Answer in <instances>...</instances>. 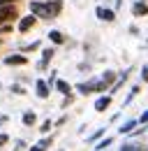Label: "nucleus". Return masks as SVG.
<instances>
[{
  "label": "nucleus",
  "mask_w": 148,
  "mask_h": 151,
  "mask_svg": "<svg viewBox=\"0 0 148 151\" xmlns=\"http://www.w3.org/2000/svg\"><path fill=\"white\" fill-rule=\"evenodd\" d=\"M30 12L39 17V19H51V12H49V7L46 5H42V2H30Z\"/></svg>",
  "instance_id": "1"
},
{
  "label": "nucleus",
  "mask_w": 148,
  "mask_h": 151,
  "mask_svg": "<svg viewBox=\"0 0 148 151\" xmlns=\"http://www.w3.org/2000/svg\"><path fill=\"white\" fill-rule=\"evenodd\" d=\"M132 14H134V17H146L148 14V5L144 0H137V2L132 5Z\"/></svg>",
  "instance_id": "2"
},
{
  "label": "nucleus",
  "mask_w": 148,
  "mask_h": 151,
  "mask_svg": "<svg viewBox=\"0 0 148 151\" xmlns=\"http://www.w3.org/2000/svg\"><path fill=\"white\" fill-rule=\"evenodd\" d=\"M35 14H30V17H23V19L18 21V30H21V33H26V30H30V28H33V26H35Z\"/></svg>",
  "instance_id": "3"
},
{
  "label": "nucleus",
  "mask_w": 148,
  "mask_h": 151,
  "mask_svg": "<svg viewBox=\"0 0 148 151\" xmlns=\"http://www.w3.org/2000/svg\"><path fill=\"white\" fill-rule=\"evenodd\" d=\"M109 105H111V95H102V98H97V102H95V112H104Z\"/></svg>",
  "instance_id": "4"
},
{
  "label": "nucleus",
  "mask_w": 148,
  "mask_h": 151,
  "mask_svg": "<svg viewBox=\"0 0 148 151\" xmlns=\"http://www.w3.org/2000/svg\"><path fill=\"white\" fill-rule=\"evenodd\" d=\"M5 63H7V65H26V63H28V58L14 54V56H7V58H5Z\"/></svg>",
  "instance_id": "5"
},
{
  "label": "nucleus",
  "mask_w": 148,
  "mask_h": 151,
  "mask_svg": "<svg viewBox=\"0 0 148 151\" xmlns=\"http://www.w3.org/2000/svg\"><path fill=\"white\" fill-rule=\"evenodd\" d=\"M97 17L102 21H113L116 19V14H113L111 9H107V7H97Z\"/></svg>",
  "instance_id": "6"
},
{
  "label": "nucleus",
  "mask_w": 148,
  "mask_h": 151,
  "mask_svg": "<svg viewBox=\"0 0 148 151\" xmlns=\"http://www.w3.org/2000/svg\"><path fill=\"white\" fill-rule=\"evenodd\" d=\"M37 95H39V98H49V84H46L44 79L37 81Z\"/></svg>",
  "instance_id": "7"
},
{
  "label": "nucleus",
  "mask_w": 148,
  "mask_h": 151,
  "mask_svg": "<svg viewBox=\"0 0 148 151\" xmlns=\"http://www.w3.org/2000/svg\"><path fill=\"white\" fill-rule=\"evenodd\" d=\"M53 54H56L53 49H44V54H42V60H39V70H44V68H46V63L53 58Z\"/></svg>",
  "instance_id": "8"
},
{
  "label": "nucleus",
  "mask_w": 148,
  "mask_h": 151,
  "mask_svg": "<svg viewBox=\"0 0 148 151\" xmlns=\"http://www.w3.org/2000/svg\"><path fill=\"white\" fill-rule=\"evenodd\" d=\"M134 126H137V121H134V119H132V121H125V123L118 128V132H120V135H130V132L134 130Z\"/></svg>",
  "instance_id": "9"
},
{
  "label": "nucleus",
  "mask_w": 148,
  "mask_h": 151,
  "mask_svg": "<svg viewBox=\"0 0 148 151\" xmlns=\"http://www.w3.org/2000/svg\"><path fill=\"white\" fill-rule=\"evenodd\" d=\"M46 7H49L51 19H53V17H58V12H60V0H49V2H46Z\"/></svg>",
  "instance_id": "10"
},
{
  "label": "nucleus",
  "mask_w": 148,
  "mask_h": 151,
  "mask_svg": "<svg viewBox=\"0 0 148 151\" xmlns=\"http://www.w3.org/2000/svg\"><path fill=\"white\" fill-rule=\"evenodd\" d=\"M56 88H58L63 95H70V91H72V86H70L67 81H63V79H58V81H56Z\"/></svg>",
  "instance_id": "11"
},
{
  "label": "nucleus",
  "mask_w": 148,
  "mask_h": 151,
  "mask_svg": "<svg viewBox=\"0 0 148 151\" xmlns=\"http://www.w3.org/2000/svg\"><path fill=\"white\" fill-rule=\"evenodd\" d=\"M49 37H51V42H56V44H63V42H65V37H63V33H60V30H51V33H49Z\"/></svg>",
  "instance_id": "12"
},
{
  "label": "nucleus",
  "mask_w": 148,
  "mask_h": 151,
  "mask_svg": "<svg viewBox=\"0 0 148 151\" xmlns=\"http://www.w3.org/2000/svg\"><path fill=\"white\" fill-rule=\"evenodd\" d=\"M23 123H26V126H33V123H35V114L26 112V114H23Z\"/></svg>",
  "instance_id": "13"
},
{
  "label": "nucleus",
  "mask_w": 148,
  "mask_h": 151,
  "mask_svg": "<svg viewBox=\"0 0 148 151\" xmlns=\"http://www.w3.org/2000/svg\"><path fill=\"white\" fill-rule=\"evenodd\" d=\"M111 142H113L111 137H104V139H102V142L97 144V151H104V149H107V147H109V144H111Z\"/></svg>",
  "instance_id": "14"
},
{
  "label": "nucleus",
  "mask_w": 148,
  "mask_h": 151,
  "mask_svg": "<svg viewBox=\"0 0 148 151\" xmlns=\"http://www.w3.org/2000/svg\"><path fill=\"white\" fill-rule=\"evenodd\" d=\"M123 151H146L144 147H137V144H123Z\"/></svg>",
  "instance_id": "15"
},
{
  "label": "nucleus",
  "mask_w": 148,
  "mask_h": 151,
  "mask_svg": "<svg viewBox=\"0 0 148 151\" xmlns=\"http://www.w3.org/2000/svg\"><path fill=\"white\" fill-rule=\"evenodd\" d=\"M102 79H104V81H107V84H113V72H104V77H102Z\"/></svg>",
  "instance_id": "16"
},
{
  "label": "nucleus",
  "mask_w": 148,
  "mask_h": 151,
  "mask_svg": "<svg viewBox=\"0 0 148 151\" xmlns=\"http://www.w3.org/2000/svg\"><path fill=\"white\" fill-rule=\"evenodd\" d=\"M51 126H53V123H51V121L46 119V121L42 123V128H39V130H42V132H49V128H51Z\"/></svg>",
  "instance_id": "17"
},
{
  "label": "nucleus",
  "mask_w": 148,
  "mask_h": 151,
  "mask_svg": "<svg viewBox=\"0 0 148 151\" xmlns=\"http://www.w3.org/2000/svg\"><path fill=\"white\" fill-rule=\"evenodd\" d=\"M137 93H139V86H132V91H130V95H127V102H130V100H132Z\"/></svg>",
  "instance_id": "18"
},
{
  "label": "nucleus",
  "mask_w": 148,
  "mask_h": 151,
  "mask_svg": "<svg viewBox=\"0 0 148 151\" xmlns=\"http://www.w3.org/2000/svg\"><path fill=\"white\" fill-rule=\"evenodd\" d=\"M141 79L148 81V65H144V70H141Z\"/></svg>",
  "instance_id": "19"
},
{
  "label": "nucleus",
  "mask_w": 148,
  "mask_h": 151,
  "mask_svg": "<svg viewBox=\"0 0 148 151\" xmlns=\"http://www.w3.org/2000/svg\"><path fill=\"white\" fill-rule=\"evenodd\" d=\"M12 91H14V93H18V95H23V93H26V91H23L21 86H12Z\"/></svg>",
  "instance_id": "20"
},
{
  "label": "nucleus",
  "mask_w": 148,
  "mask_h": 151,
  "mask_svg": "<svg viewBox=\"0 0 148 151\" xmlns=\"http://www.w3.org/2000/svg\"><path fill=\"white\" fill-rule=\"evenodd\" d=\"M139 121H141V123H148V109L141 114V119H139Z\"/></svg>",
  "instance_id": "21"
},
{
  "label": "nucleus",
  "mask_w": 148,
  "mask_h": 151,
  "mask_svg": "<svg viewBox=\"0 0 148 151\" xmlns=\"http://www.w3.org/2000/svg\"><path fill=\"white\" fill-rule=\"evenodd\" d=\"M7 139H9L7 135H0V147H2V144H7Z\"/></svg>",
  "instance_id": "22"
},
{
  "label": "nucleus",
  "mask_w": 148,
  "mask_h": 151,
  "mask_svg": "<svg viewBox=\"0 0 148 151\" xmlns=\"http://www.w3.org/2000/svg\"><path fill=\"white\" fill-rule=\"evenodd\" d=\"M30 151H44V149H42V147L37 144V147H30Z\"/></svg>",
  "instance_id": "23"
},
{
  "label": "nucleus",
  "mask_w": 148,
  "mask_h": 151,
  "mask_svg": "<svg viewBox=\"0 0 148 151\" xmlns=\"http://www.w3.org/2000/svg\"><path fill=\"white\" fill-rule=\"evenodd\" d=\"M9 2H14V0H9Z\"/></svg>",
  "instance_id": "24"
}]
</instances>
